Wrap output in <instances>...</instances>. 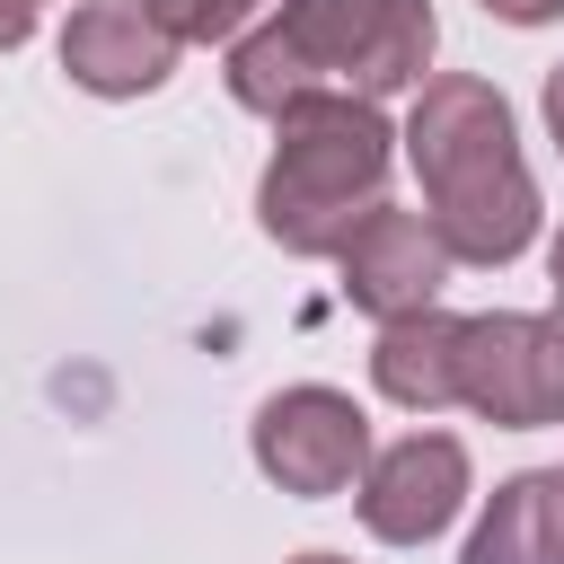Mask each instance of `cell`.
I'll list each match as a JSON object with an SVG mask.
<instances>
[{
    "label": "cell",
    "mask_w": 564,
    "mask_h": 564,
    "mask_svg": "<svg viewBox=\"0 0 564 564\" xmlns=\"http://www.w3.org/2000/svg\"><path fill=\"white\" fill-rule=\"evenodd\" d=\"M414 176L432 194V238L458 264H511L538 229V185L511 141V106L485 79H423V106L405 123Z\"/></svg>",
    "instance_id": "obj_1"
},
{
    "label": "cell",
    "mask_w": 564,
    "mask_h": 564,
    "mask_svg": "<svg viewBox=\"0 0 564 564\" xmlns=\"http://www.w3.org/2000/svg\"><path fill=\"white\" fill-rule=\"evenodd\" d=\"M282 150L264 167V229L291 247V256H335L361 212L379 203V176H388V123L370 97H344V88H308L291 97L282 115Z\"/></svg>",
    "instance_id": "obj_2"
},
{
    "label": "cell",
    "mask_w": 564,
    "mask_h": 564,
    "mask_svg": "<svg viewBox=\"0 0 564 564\" xmlns=\"http://www.w3.org/2000/svg\"><path fill=\"white\" fill-rule=\"evenodd\" d=\"M282 44L300 53V70L317 88H414L423 62H432V9L423 0H282Z\"/></svg>",
    "instance_id": "obj_3"
},
{
    "label": "cell",
    "mask_w": 564,
    "mask_h": 564,
    "mask_svg": "<svg viewBox=\"0 0 564 564\" xmlns=\"http://www.w3.org/2000/svg\"><path fill=\"white\" fill-rule=\"evenodd\" d=\"M256 458L282 494H344L370 458V423L335 388H282L256 414Z\"/></svg>",
    "instance_id": "obj_4"
},
{
    "label": "cell",
    "mask_w": 564,
    "mask_h": 564,
    "mask_svg": "<svg viewBox=\"0 0 564 564\" xmlns=\"http://www.w3.org/2000/svg\"><path fill=\"white\" fill-rule=\"evenodd\" d=\"M335 256H344L352 308H370V317H414V308H432V291H441V273H449V247L432 238V220H423V212H388V203H370L361 229H352Z\"/></svg>",
    "instance_id": "obj_5"
},
{
    "label": "cell",
    "mask_w": 564,
    "mask_h": 564,
    "mask_svg": "<svg viewBox=\"0 0 564 564\" xmlns=\"http://www.w3.org/2000/svg\"><path fill=\"white\" fill-rule=\"evenodd\" d=\"M458 502H467V449H458L449 432L397 441V449L370 467V485H361V520H370V538H388V546L441 538V529L458 520Z\"/></svg>",
    "instance_id": "obj_6"
},
{
    "label": "cell",
    "mask_w": 564,
    "mask_h": 564,
    "mask_svg": "<svg viewBox=\"0 0 564 564\" xmlns=\"http://www.w3.org/2000/svg\"><path fill=\"white\" fill-rule=\"evenodd\" d=\"M62 70L97 97H141L176 70V35L150 18V0H97L62 26Z\"/></svg>",
    "instance_id": "obj_7"
},
{
    "label": "cell",
    "mask_w": 564,
    "mask_h": 564,
    "mask_svg": "<svg viewBox=\"0 0 564 564\" xmlns=\"http://www.w3.org/2000/svg\"><path fill=\"white\" fill-rule=\"evenodd\" d=\"M458 405L511 432L538 423V317H458Z\"/></svg>",
    "instance_id": "obj_8"
},
{
    "label": "cell",
    "mask_w": 564,
    "mask_h": 564,
    "mask_svg": "<svg viewBox=\"0 0 564 564\" xmlns=\"http://www.w3.org/2000/svg\"><path fill=\"white\" fill-rule=\"evenodd\" d=\"M370 379H379V397H397V405H458V317H441V308H414V317H388V335H379V352H370Z\"/></svg>",
    "instance_id": "obj_9"
},
{
    "label": "cell",
    "mask_w": 564,
    "mask_h": 564,
    "mask_svg": "<svg viewBox=\"0 0 564 564\" xmlns=\"http://www.w3.org/2000/svg\"><path fill=\"white\" fill-rule=\"evenodd\" d=\"M467 564H555V546H546V529H538V476H511V485L494 494V511H485L476 538H467Z\"/></svg>",
    "instance_id": "obj_10"
},
{
    "label": "cell",
    "mask_w": 564,
    "mask_h": 564,
    "mask_svg": "<svg viewBox=\"0 0 564 564\" xmlns=\"http://www.w3.org/2000/svg\"><path fill=\"white\" fill-rule=\"evenodd\" d=\"M256 0H150V18L176 35V44H212V35H238V18H247Z\"/></svg>",
    "instance_id": "obj_11"
},
{
    "label": "cell",
    "mask_w": 564,
    "mask_h": 564,
    "mask_svg": "<svg viewBox=\"0 0 564 564\" xmlns=\"http://www.w3.org/2000/svg\"><path fill=\"white\" fill-rule=\"evenodd\" d=\"M538 423H564V308L538 317Z\"/></svg>",
    "instance_id": "obj_12"
},
{
    "label": "cell",
    "mask_w": 564,
    "mask_h": 564,
    "mask_svg": "<svg viewBox=\"0 0 564 564\" xmlns=\"http://www.w3.org/2000/svg\"><path fill=\"white\" fill-rule=\"evenodd\" d=\"M538 529H546V546H555V564H564V467L538 476Z\"/></svg>",
    "instance_id": "obj_13"
},
{
    "label": "cell",
    "mask_w": 564,
    "mask_h": 564,
    "mask_svg": "<svg viewBox=\"0 0 564 564\" xmlns=\"http://www.w3.org/2000/svg\"><path fill=\"white\" fill-rule=\"evenodd\" d=\"M35 9H44V0H0V53H18V44H26Z\"/></svg>",
    "instance_id": "obj_14"
},
{
    "label": "cell",
    "mask_w": 564,
    "mask_h": 564,
    "mask_svg": "<svg viewBox=\"0 0 564 564\" xmlns=\"http://www.w3.org/2000/svg\"><path fill=\"white\" fill-rule=\"evenodd\" d=\"M485 9H494V18H511V26H538V18H555L564 0H485Z\"/></svg>",
    "instance_id": "obj_15"
},
{
    "label": "cell",
    "mask_w": 564,
    "mask_h": 564,
    "mask_svg": "<svg viewBox=\"0 0 564 564\" xmlns=\"http://www.w3.org/2000/svg\"><path fill=\"white\" fill-rule=\"evenodd\" d=\"M546 123H555V141H564V62L546 70Z\"/></svg>",
    "instance_id": "obj_16"
},
{
    "label": "cell",
    "mask_w": 564,
    "mask_h": 564,
    "mask_svg": "<svg viewBox=\"0 0 564 564\" xmlns=\"http://www.w3.org/2000/svg\"><path fill=\"white\" fill-rule=\"evenodd\" d=\"M555 300H564V238H555Z\"/></svg>",
    "instance_id": "obj_17"
},
{
    "label": "cell",
    "mask_w": 564,
    "mask_h": 564,
    "mask_svg": "<svg viewBox=\"0 0 564 564\" xmlns=\"http://www.w3.org/2000/svg\"><path fill=\"white\" fill-rule=\"evenodd\" d=\"M300 564H344V555H300Z\"/></svg>",
    "instance_id": "obj_18"
}]
</instances>
